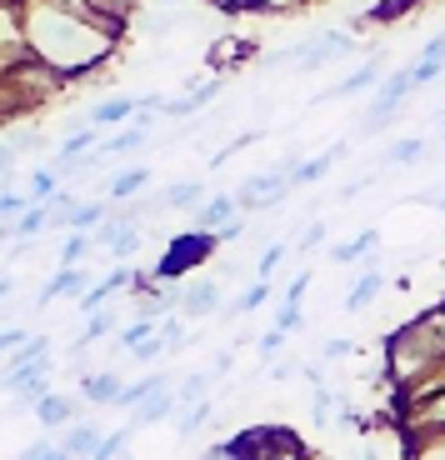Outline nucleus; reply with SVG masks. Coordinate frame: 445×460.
Wrapping results in <instances>:
<instances>
[{
	"instance_id": "nucleus-10",
	"label": "nucleus",
	"mask_w": 445,
	"mask_h": 460,
	"mask_svg": "<svg viewBox=\"0 0 445 460\" xmlns=\"http://www.w3.org/2000/svg\"><path fill=\"white\" fill-rule=\"evenodd\" d=\"M386 290V265L370 255L366 265H360V276H355V286L345 290V311H370V300Z\"/></svg>"
},
{
	"instance_id": "nucleus-12",
	"label": "nucleus",
	"mask_w": 445,
	"mask_h": 460,
	"mask_svg": "<svg viewBox=\"0 0 445 460\" xmlns=\"http://www.w3.org/2000/svg\"><path fill=\"white\" fill-rule=\"evenodd\" d=\"M80 411H85V401H80V395H60V391H50L46 401L35 405V420H40L46 430H60V426H76Z\"/></svg>"
},
{
	"instance_id": "nucleus-43",
	"label": "nucleus",
	"mask_w": 445,
	"mask_h": 460,
	"mask_svg": "<svg viewBox=\"0 0 445 460\" xmlns=\"http://www.w3.org/2000/svg\"><path fill=\"white\" fill-rule=\"evenodd\" d=\"M355 350V341H345V335H331V341L320 345V360H325V366H335V360H345Z\"/></svg>"
},
{
	"instance_id": "nucleus-50",
	"label": "nucleus",
	"mask_w": 445,
	"mask_h": 460,
	"mask_svg": "<svg viewBox=\"0 0 445 460\" xmlns=\"http://www.w3.org/2000/svg\"><path fill=\"white\" fill-rule=\"evenodd\" d=\"M421 56H425V60H441V66H445V31L435 35V40H425V50H421Z\"/></svg>"
},
{
	"instance_id": "nucleus-49",
	"label": "nucleus",
	"mask_w": 445,
	"mask_h": 460,
	"mask_svg": "<svg viewBox=\"0 0 445 460\" xmlns=\"http://www.w3.org/2000/svg\"><path fill=\"white\" fill-rule=\"evenodd\" d=\"M300 376H306L310 385H325V360H300Z\"/></svg>"
},
{
	"instance_id": "nucleus-21",
	"label": "nucleus",
	"mask_w": 445,
	"mask_h": 460,
	"mask_svg": "<svg viewBox=\"0 0 445 460\" xmlns=\"http://www.w3.org/2000/svg\"><path fill=\"white\" fill-rule=\"evenodd\" d=\"M376 245H380V230H360L355 241H341V245H331V261H335V265L370 261V255H376Z\"/></svg>"
},
{
	"instance_id": "nucleus-31",
	"label": "nucleus",
	"mask_w": 445,
	"mask_h": 460,
	"mask_svg": "<svg viewBox=\"0 0 445 460\" xmlns=\"http://www.w3.org/2000/svg\"><path fill=\"white\" fill-rule=\"evenodd\" d=\"M25 196H31V206H46V200H56V196H60V175L50 171V165H46V171H35Z\"/></svg>"
},
{
	"instance_id": "nucleus-25",
	"label": "nucleus",
	"mask_w": 445,
	"mask_h": 460,
	"mask_svg": "<svg viewBox=\"0 0 445 460\" xmlns=\"http://www.w3.org/2000/svg\"><path fill=\"white\" fill-rule=\"evenodd\" d=\"M345 405V391H331V380L325 385H310V415H316V426H331V415H341Z\"/></svg>"
},
{
	"instance_id": "nucleus-26",
	"label": "nucleus",
	"mask_w": 445,
	"mask_h": 460,
	"mask_svg": "<svg viewBox=\"0 0 445 460\" xmlns=\"http://www.w3.org/2000/svg\"><path fill=\"white\" fill-rule=\"evenodd\" d=\"M421 155H425V140L421 136H405V140H390L386 155H380V165H386V171H400V165H415Z\"/></svg>"
},
{
	"instance_id": "nucleus-28",
	"label": "nucleus",
	"mask_w": 445,
	"mask_h": 460,
	"mask_svg": "<svg viewBox=\"0 0 445 460\" xmlns=\"http://www.w3.org/2000/svg\"><path fill=\"white\" fill-rule=\"evenodd\" d=\"M210 385H216V376H210V370H191V376L175 385V401H181V411H185V405H195V401H210Z\"/></svg>"
},
{
	"instance_id": "nucleus-1",
	"label": "nucleus",
	"mask_w": 445,
	"mask_h": 460,
	"mask_svg": "<svg viewBox=\"0 0 445 460\" xmlns=\"http://www.w3.org/2000/svg\"><path fill=\"white\" fill-rule=\"evenodd\" d=\"M21 40L40 66H50L66 81L95 75L115 50V40L91 15L70 11L60 0H25L21 5Z\"/></svg>"
},
{
	"instance_id": "nucleus-35",
	"label": "nucleus",
	"mask_w": 445,
	"mask_h": 460,
	"mask_svg": "<svg viewBox=\"0 0 445 460\" xmlns=\"http://www.w3.org/2000/svg\"><path fill=\"white\" fill-rule=\"evenodd\" d=\"M130 436H136V426H120V430H111V436L101 440V450H95L91 460H120V456H126V446H130Z\"/></svg>"
},
{
	"instance_id": "nucleus-37",
	"label": "nucleus",
	"mask_w": 445,
	"mask_h": 460,
	"mask_svg": "<svg viewBox=\"0 0 445 460\" xmlns=\"http://www.w3.org/2000/svg\"><path fill=\"white\" fill-rule=\"evenodd\" d=\"M156 335L165 341V350H181V345L191 341V335H185V315H165V321L156 325Z\"/></svg>"
},
{
	"instance_id": "nucleus-8",
	"label": "nucleus",
	"mask_w": 445,
	"mask_h": 460,
	"mask_svg": "<svg viewBox=\"0 0 445 460\" xmlns=\"http://www.w3.org/2000/svg\"><path fill=\"white\" fill-rule=\"evenodd\" d=\"M175 311L185 315V321H206V315L220 311V286L216 280H191V286H181V305Z\"/></svg>"
},
{
	"instance_id": "nucleus-34",
	"label": "nucleus",
	"mask_w": 445,
	"mask_h": 460,
	"mask_svg": "<svg viewBox=\"0 0 445 460\" xmlns=\"http://www.w3.org/2000/svg\"><path fill=\"white\" fill-rule=\"evenodd\" d=\"M286 251H290L286 241H271V245H265V251H261V261H255V280H275V270H280Z\"/></svg>"
},
{
	"instance_id": "nucleus-38",
	"label": "nucleus",
	"mask_w": 445,
	"mask_h": 460,
	"mask_svg": "<svg viewBox=\"0 0 445 460\" xmlns=\"http://www.w3.org/2000/svg\"><path fill=\"white\" fill-rule=\"evenodd\" d=\"M275 331H286V335H296L300 325H306V311H300V305H290V300H280V305H275Z\"/></svg>"
},
{
	"instance_id": "nucleus-30",
	"label": "nucleus",
	"mask_w": 445,
	"mask_h": 460,
	"mask_svg": "<svg viewBox=\"0 0 445 460\" xmlns=\"http://www.w3.org/2000/svg\"><path fill=\"white\" fill-rule=\"evenodd\" d=\"M265 300H271V280H255V286L240 290L236 305H226V315H251V311H261Z\"/></svg>"
},
{
	"instance_id": "nucleus-53",
	"label": "nucleus",
	"mask_w": 445,
	"mask_h": 460,
	"mask_svg": "<svg viewBox=\"0 0 445 460\" xmlns=\"http://www.w3.org/2000/svg\"><path fill=\"white\" fill-rule=\"evenodd\" d=\"M11 290H15V280H11V276H0V300L11 296Z\"/></svg>"
},
{
	"instance_id": "nucleus-47",
	"label": "nucleus",
	"mask_w": 445,
	"mask_h": 460,
	"mask_svg": "<svg viewBox=\"0 0 445 460\" xmlns=\"http://www.w3.org/2000/svg\"><path fill=\"white\" fill-rule=\"evenodd\" d=\"M306 286H310V270H300V276L286 286V296H280V300H290V305H300V296H306Z\"/></svg>"
},
{
	"instance_id": "nucleus-42",
	"label": "nucleus",
	"mask_w": 445,
	"mask_h": 460,
	"mask_svg": "<svg viewBox=\"0 0 445 460\" xmlns=\"http://www.w3.org/2000/svg\"><path fill=\"white\" fill-rule=\"evenodd\" d=\"M411 75H415V91H421V85H431V81H441V75H445V66H441V60H425V56H415V66H411Z\"/></svg>"
},
{
	"instance_id": "nucleus-6",
	"label": "nucleus",
	"mask_w": 445,
	"mask_h": 460,
	"mask_svg": "<svg viewBox=\"0 0 445 460\" xmlns=\"http://www.w3.org/2000/svg\"><path fill=\"white\" fill-rule=\"evenodd\" d=\"M390 420H396V436H441L445 430V385L435 395H425V401L390 411Z\"/></svg>"
},
{
	"instance_id": "nucleus-9",
	"label": "nucleus",
	"mask_w": 445,
	"mask_h": 460,
	"mask_svg": "<svg viewBox=\"0 0 445 460\" xmlns=\"http://www.w3.org/2000/svg\"><path fill=\"white\" fill-rule=\"evenodd\" d=\"M91 286H95V280H91V270H85V265H60L56 276H50L46 286H40V305H50V300H60V296L80 300Z\"/></svg>"
},
{
	"instance_id": "nucleus-18",
	"label": "nucleus",
	"mask_w": 445,
	"mask_h": 460,
	"mask_svg": "<svg viewBox=\"0 0 445 460\" xmlns=\"http://www.w3.org/2000/svg\"><path fill=\"white\" fill-rule=\"evenodd\" d=\"M160 200H165V210H200L206 206V181H175V185H165V190H160Z\"/></svg>"
},
{
	"instance_id": "nucleus-44",
	"label": "nucleus",
	"mask_w": 445,
	"mask_h": 460,
	"mask_svg": "<svg viewBox=\"0 0 445 460\" xmlns=\"http://www.w3.org/2000/svg\"><path fill=\"white\" fill-rule=\"evenodd\" d=\"M25 206H31V196H15V190H5V185H0V220L21 216Z\"/></svg>"
},
{
	"instance_id": "nucleus-11",
	"label": "nucleus",
	"mask_w": 445,
	"mask_h": 460,
	"mask_svg": "<svg viewBox=\"0 0 445 460\" xmlns=\"http://www.w3.org/2000/svg\"><path fill=\"white\" fill-rule=\"evenodd\" d=\"M136 115H140V95H105L101 105L85 111V120H91L95 130H105V126H130Z\"/></svg>"
},
{
	"instance_id": "nucleus-54",
	"label": "nucleus",
	"mask_w": 445,
	"mask_h": 460,
	"mask_svg": "<svg viewBox=\"0 0 445 460\" xmlns=\"http://www.w3.org/2000/svg\"><path fill=\"white\" fill-rule=\"evenodd\" d=\"M435 206H441V210H445V190H441V196H435Z\"/></svg>"
},
{
	"instance_id": "nucleus-46",
	"label": "nucleus",
	"mask_w": 445,
	"mask_h": 460,
	"mask_svg": "<svg viewBox=\"0 0 445 460\" xmlns=\"http://www.w3.org/2000/svg\"><path fill=\"white\" fill-rule=\"evenodd\" d=\"M296 376H300V360H275V366H271L275 385H286V380H296Z\"/></svg>"
},
{
	"instance_id": "nucleus-48",
	"label": "nucleus",
	"mask_w": 445,
	"mask_h": 460,
	"mask_svg": "<svg viewBox=\"0 0 445 460\" xmlns=\"http://www.w3.org/2000/svg\"><path fill=\"white\" fill-rule=\"evenodd\" d=\"M15 175V146H0V185H11Z\"/></svg>"
},
{
	"instance_id": "nucleus-19",
	"label": "nucleus",
	"mask_w": 445,
	"mask_h": 460,
	"mask_svg": "<svg viewBox=\"0 0 445 460\" xmlns=\"http://www.w3.org/2000/svg\"><path fill=\"white\" fill-rule=\"evenodd\" d=\"M415 5H421V0H376V5H370V11H360L351 25H396V21H405Z\"/></svg>"
},
{
	"instance_id": "nucleus-29",
	"label": "nucleus",
	"mask_w": 445,
	"mask_h": 460,
	"mask_svg": "<svg viewBox=\"0 0 445 460\" xmlns=\"http://www.w3.org/2000/svg\"><path fill=\"white\" fill-rule=\"evenodd\" d=\"M216 415V401H195V405H185V411H175V420H181V440H191V436H200L206 430V420Z\"/></svg>"
},
{
	"instance_id": "nucleus-15",
	"label": "nucleus",
	"mask_w": 445,
	"mask_h": 460,
	"mask_svg": "<svg viewBox=\"0 0 445 460\" xmlns=\"http://www.w3.org/2000/svg\"><path fill=\"white\" fill-rule=\"evenodd\" d=\"M181 411V401H175V391L165 385V391H156L150 401H140L136 411H130V426L146 430V426H160V420H171V415Z\"/></svg>"
},
{
	"instance_id": "nucleus-4",
	"label": "nucleus",
	"mask_w": 445,
	"mask_h": 460,
	"mask_svg": "<svg viewBox=\"0 0 445 460\" xmlns=\"http://www.w3.org/2000/svg\"><path fill=\"white\" fill-rule=\"evenodd\" d=\"M216 235L210 230H185V235H175L171 245H165V255H160V265L150 270L156 280H181L185 270H195V265H206L210 255H216Z\"/></svg>"
},
{
	"instance_id": "nucleus-20",
	"label": "nucleus",
	"mask_w": 445,
	"mask_h": 460,
	"mask_svg": "<svg viewBox=\"0 0 445 460\" xmlns=\"http://www.w3.org/2000/svg\"><path fill=\"white\" fill-rule=\"evenodd\" d=\"M345 150H351V146H345V140H335L331 150H320L316 161H300V175H296V185H316V181H325V175H331L335 165H341V155H345Z\"/></svg>"
},
{
	"instance_id": "nucleus-3",
	"label": "nucleus",
	"mask_w": 445,
	"mask_h": 460,
	"mask_svg": "<svg viewBox=\"0 0 445 460\" xmlns=\"http://www.w3.org/2000/svg\"><path fill=\"white\" fill-rule=\"evenodd\" d=\"M415 95V75H411V66H396L386 75V81L376 85V101H370V111L360 115V136H380V130L390 126L400 115V105Z\"/></svg>"
},
{
	"instance_id": "nucleus-7",
	"label": "nucleus",
	"mask_w": 445,
	"mask_h": 460,
	"mask_svg": "<svg viewBox=\"0 0 445 460\" xmlns=\"http://www.w3.org/2000/svg\"><path fill=\"white\" fill-rule=\"evenodd\" d=\"M386 75H390V66H386V60H380V56H366L360 66L351 70V75H345L341 85H331V91H325V95H316V101H331V95H341V101H345V95H360V91H370V85H380Z\"/></svg>"
},
{
	"instance_id": "nucleus-41",
	"label": "nucleus",
	"mask_w": 445,
	"mask_h": 460,
	"mask_svg": "<svg viewBox=\"0 0 445 460\" xmlns=\"http://www.w3.org/2000/svg\"><path fill=\"white\" fill-rule=\"evenodd\" d=\"M160 356H165V341H160V335H150V341H140L136 350H130V360H136V366H156Z\"/></svg>"
},
{
	"instance_id": "nucleus-27",
	"label": "nucleus",
	"mask_w": 445,
	"mask_h": 460,
	"mask_svg": "<svg viewBox=\"0 0 445 460\" xmlns=\"http://www.w3.org/2000/svg\"><path fill=\"white\" fill-rule=\"evenodd\" d=\"M40 230H50V206H25L21 216L11 220V235H15V241H35Z\"/></svg>"
},
{
	"instance_id": "nucleus-24",
	"label": "nucleus",
	"mask_w": 445,
	"mask_h": 460,
	"mask_svg": "<svg viewBox=\"0 0 445 460\" xmlns=\"http://www.w3.org/2000/svg\"><path fill=\"white\" fill-rule=\"evenodd\" d=\"M400 460H445V430L441 436H400Z\"/></svg>"
},
{
	"instance_id": "nucleus-23",
	"label": "nucleus",
	"mask_w": 445,
	"mask_h": 460,
	"mask_svg": "<svg viewBox=\"0 0 445 460\" xmlns=\"http://www.w3.org/2000/svg\"><path fill=\"white\" fill-rule=\"evenodd\" d=\"M165 385H171V376H165V370H146L140 380H130V385H126V395H120V411H136L140 401H150V395L165 391Z\"/></svg>"
},
{
	"instance_id": "nucleus-39",
	"label": "nucleus",
	"mask_w": 445,
	"mask_h": 460,
	"mask_svg": "<svg viewBox=\"0 0 445 460\" xmlns=\"http://www.w3.org/2000/svg\"><path fill=\"white\" fill-rule=\"evenodd\" d=\"M286 341H290V335H286V331H275V325L261 335V341H255V350H261V360H265V366H275V360H280V350H286Z\"/></svg>"
},
{
	"instance_id": "nucleus-45",
	"label": "nucleus",
	"mask_w": 445,
	"mask_h": 460,
	"mask_svg": "<svg viewBox=\"0 0 445 460\" xmlns=\"http://www.w3.org/2000/svg\"><path fill=\"white\" fill-rule=\"evenodd\" d=\"M240 235H251V226H245V216L226 220V226L216 230V241H220V245H226V241H240Z\"/></svg>"
},
{
	"instance_id": "nucleus-51",
	"label": "nucleus",
	"mask_w": 445,
	"mask_h": 460,
	"mask_svg": "<svg viewBox=\"0 0 445 460\" xmlns=\"http://www.w3.org/2000/svg\"><path fill=\"white\" fill-rule=\"evenodd\" d=\"M206 5H216V11H226V15H245V0H206Z\"/></svg>"
},
{
	"instance_id": "nucleus-2",
	"label": "nucleus",
	"mask_w": 445,
	"mask_h": 460,
	"mask_svg": "<svg viewBox=\"0 0 445 460\" xmlns=\"http://www.w3.org/2000/svg\"><path fill=\"white\" fill-rule=\"evenodd\" d=\"M351 50H355V31H316V35H306V40H296V46L265 56V70H280V66L320 70V66H331V60L351 56Z\"/></svg>"
},
{
	"instance_id": "nucleus-52",
	"label": "nucleus",
	"mask_w": 445,
	"mask_h": 460,
	"mask_svg": "<svg viewBox=\"0 0 445 460\" xmlns=\"http://www.w3.org/2000/svg\"><path fill=\"white\" fill-rule=\"evenodd\" d=\"M200 460H230V446H210V450H206V456H200Z\"/></svg>"
},
{
	"instance_id": "nucleus-32",
	"label": "nucleus",
	"mask_w": 445,
	"mask_h": 460,
	"mask_svg": "<svg viewBox=\"0 0 445 460\" xmlns=\"http://www.w3.org/2000/svg\"><path fill=\"white\" fill-rule=\"evenodd\" d=\"M156 325H160V321H146V315H140V321H130V325H120V335H115V350H136L140 341H150V335H156Z\"/></svg>"
},
{
	"instance_id": "nucleus-17",
	"label": "nucleus",
	"mask_w": 445,
	"mask_h": 460,
	"mask_svg": "<svg viewBox=\"0 0 445 460\" xmlns=\"http://www.w3.org/2000/svg\"><path fill=\"white\" fill-rule=\"evenodd\" d=\"M101 426H91V420H76V426H66V436H60V446H66L70 460H91L95 450H101Z\"/></svg>"
},
{
	"instance_id": "nucleus-16",
	"label": "nucleus",
	"mask_w": 445,
	"mask_h": 460,
	"mask_svg": "<svg viewBox=\"0 0 445 460\" xmlns=\"http://www.w3.org/2000/svg\"><path fill=\"white\" fill-rule=\"evenodd\" d=\"M236 216H240V200H236V190H230V196L220 190V196H210L206 206L195 210V230H210V235H216V230L226 226V220H236Z\"/></svg>"
},
{
	"instance_id": "nucleus-33",
	"label": "nucleus",
	"mask_w": 445,
	"mask_h": 460,
	"mask_svg": "<svg viewBox=\"0 0 445 460\" xmlns=\"http://www.w3.org/2000/svg\"><path fill=\"white\" fill-rule=\"evenodd\" d=\"M91 251H95V235H80V230H70L66 245H60V265H80Z\"/></svg>"
},
{
	"instance_id": "nucleus-5",
	"label": "nucleus",
	"mask_w": 445,
	"mask_h": 460,
	"mask_svg": "<svg viewBox=\"0 0 445 460\" xmlns=\"http://www.w3.org/2000/svg\"><path fill=\"white\" fill-rule=\"evenodd\" d=\"M296 185H290V175L275 165V171H261V175H251V181L236 190V200H240V216H261V210H275L280 200L290 196Z\"/></svg>"
},
{
	"instance_id": "nucleus-13",
	"label": "nucleus",
	"mask_w": 445,
	"mask_h": 460,
	"mask_svg": "<svg viewBox=\"0 0 445 460\" xmlns=\"http://www.w3.org/2000/svg\"><path fill=\"white\" fill-rule=\"evenodd\" d=\"M251 56H255V40H245V35H220L216 46L206 50V66L226 75V70H240Z\"/></svg>"
},
{
	"instance_id": "nucleus-36",
	"label": "nucleus",
	"mask_w": 445,
	"mask_h": 460,
	"mask_svg": "<svg viewBox=\"0 0 445 460\" xmlns=\"http://www.w3.org/2000/svg\"><path fill=\"white\" fill-rule=\"evenodd\" d=\"M331 241V226H325V220H306V226H300V255H310V251H320V245Z\"/></svg>"
},
{
	"instance_id": "nucleus-14",
	"label": "nucleus",
	"mask_w": 445,
	"mask_h": 460,
	"mask_svg": "<svg viewBox=\"0 0 445 460\" xmlns=\"http://www.w3.org/2000/svg\"><path fill=\"white\" fill-rule=\"evenodd\" d=\"M126 395V380L115 376V370H91V376H80V401L85 405H120Z\"/></svg>"
},
{
	"instance_id": "nucleus-22",
	"label": "nucleus",
	"mask_w": 445,
	"mask_h": 460,
	"mask_svg": "<svg viewBox=\"0 0 445 460\" xmlns=\"http://www.w3.org/2000/svg\"><path fill=\"white\" fill-rule=\"evenodd\" d=\"M146 185H150V171H146V165H130V171L111 175V185H105V196L126 206V200H136L140 190H146Z\"/></svg>"
},
{
	"instance_id": "nucleus-40",
	"label": "nucleus",
	"mask_w": 445,
	"mask_h": 460,
	"mask_svg": "<svg viewBox=\"0 0 445 460\" xmlns=\"http://www.w3.org/2000/svg\"><path fill=\"white\" fill-rule=\"evenodd\" d=\"M306 0H245V11H255V15H296Z\"/></svg>"
}]
</instances>
